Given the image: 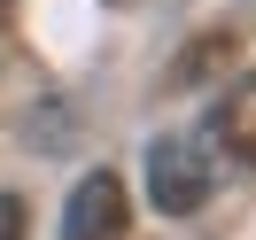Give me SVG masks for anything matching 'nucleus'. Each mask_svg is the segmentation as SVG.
<instances>
[{"label": "nucleus", "instance_id": "1", "mask_svg": "<svg viewBox=\"0 0 256 240\" xmlns=\"http://www.w3.org/2000/svg\"><path fill=\"white\" fill-rule=\"evenodd\" d=\"M210 194H218V155H210V140H194V132H156V140H148V202H156V217H194Z\"/></svg>", "mask_w": 256, "mask_h": 240}, {"label": "nucleus", "instance_id": "2", "mask_svg": "<svg viewBox=\"0 0 256 240\" xmlns=\"http://www.w3.org/2000/svg\"><path fill=\"white\" fill-rule=\"evenodd\" d=\"M132 225V194L116 171H86L62 202V240H124Z\"/></svg>", "mask_w": 256, "mask_h": 240}, {"label": "nucleus", "instance_id": "6", "mask_svg": "<svg viewBox=\"0 0 256 240\" xmlns=\"http://www.w3.org/2000/svg\"><path fill=\"white\" fill-rule=\"evenodd\" d=\"M0 47H8V0H0Z\"/></svg>", "mask_w": 256, "mask_h": 240}, {"label": "nucleus", "instance_id": "5", "mask_svg": "<svg viewBox=\"0 0 256 240\" xmlns=\"http://www.w3.org/2000/svg\"><path fill=\"white\" fill-rule=\"evenodd\" d=\"M0 240H24V194H0Z\"/></svg>", "mask_w": 256, "mask_h": 240}, {"label": "nucleus", "instance_id": "3", "mask_svg": "<svg viewBox=\"0 0 256 240\" xmlns=\"http://www.w3.org/2000/svg\"><path fill=\"white\" fill-rule=\"evenodd\" d=\"M202 140H210V155H225V163H256V70H233V78H225V93L210 101Z\"/></svg>", "mask_w": 256, "mask_h": 240}, {"label": "nucleus", "instance_id": "4", "mask_svg": "<svg viewBox=\"0 0 256 240\" xmlns=\"http://www.w3.org/2000/svg\"><path fill=\"white\" fill-rule=\"evenodd\" d=\"M218 54H233V39H225V31H210V39H194V47L178 54V70H171V78H178V85H202Z\"/></svg>", "mask_w": 256, "mask_h": 240}]
</instances>
